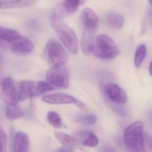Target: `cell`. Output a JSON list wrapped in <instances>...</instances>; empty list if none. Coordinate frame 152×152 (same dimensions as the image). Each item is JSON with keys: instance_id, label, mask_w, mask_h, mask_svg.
I'll return each mask as SVG.
<instances>
[{"instance_id": "obj_1", "label": "cell", "mask_w": 152, "mask_h": 152, "mask_svg": "<svg viewBox=\"0 0 152 152\" xmlns=\"http://www.w3.org/2000/svg\"><path fill=\"white\" fill-rule=\"evenodd\" d=\"M50 23L65 47L71 53L77 54L78 50V39L73 30L62 21L61 17L55 13H53L50 16Z\"/></svg>"}, {"instance_id": "obj_2", "label": "cell", "mask_w": 152, "mask_h": 152, "mask_svg": "<svg viewBox=\"0 0 152 152\" xmlns=\"http://www.w3.org/2000/svg\"><path fill=\"white\" fill-rule=\"evenodd\" d=\"M144 124L136 121L131 124L124 131V139L126 146L130 151L142 152L145 151Z\"/></svg>"}, {"instance_id": "obj_3", "label": "cell", "mask_w": 152, "mask_h": 152, "mask_svg": "<svg viewBox=\"0 0 152 152\" xmlns=\"http://www.w3.org/2000/svg\"><path fill=\"white\" fill-rule=\"evenodd\" d=\"M93 52L98 58L109 60L117 57L120 50L112 38L106 34H100L95 39Z\"/></svg>"}, {"instance_id": "obj_4", "label": "cell", "mask_w": 152, "mask_h": 152, "mask_svg": "<svg viewBox=\"0 0 152 152\" xmlns=\"http://www.w3.org/2000/svg\"><path fill=\"white\" fill-rule=\"evenodd\" d=\"M45 53L48 61L53 66L64 65L70 58L64 48L54 39L48 41Z\"/></svg>"}, {"instance_id": "obj_5", "label": "cell", "mask_w": 152, "mask_h": 152, "mask_svg": "<svg viewBox=\"0 0 152 152\" xmlns=\"http://www.w3.org/2000/svg\"><path fill=\"white\" fill-rule=\"evenodd\" d=\"M99 87L103 95L109 101L118 104H123L127 102V94L118 84L113 83H101Z\"/></svg>"}, {"instance_id": "obj_6", "label": "cell", "mask_w": 152, "mask_h": 152, "mask_svg": "<svg viewBox=\"0 0 152 152\" xmlns=\"http://www.w3.org/2000/svg\"><path fill=\"white\" fill-rule=\"evenodd\" d=\"M47 80L56 87L67 88L70 84L69 71L64 66H53L47 72Z\"/></svg>"}, {"instance_id": "obj_7", "label": "cell", "mask_w": 152, "mask_h": 152, "mask_svg": "<svg viewBox=\"0 0 152 152\" xmlns=\"http://www.w3.org/2000/svg\"><path fill=\"white\" fill-rule=\"evenodd\" d=\"M1 99L7 105L16 104L17 89L14 81L9 78L2 79L1 83Z\"/></svg>"}, {"instance_id": "obj_8", "label": "cell", "mask_w": 152, "mask_h": 152, "mask_svg": "<svg viewBox=\"0 0 152 152\" xmlns=\"http://www.w3.org/2000/svg\"><path fill=\"white\" fill-rule=\"evenodd\" d=\"M17 95L18 101L27 100L37 95L35 85L31 81H21L18 83L17 89Z\"/></svg>"}, {"instance_id": "obj_9", "label": "cell", "mask_w": 152, "mask_h": 152, "mask_svg": "<svg viewBox=\"0 0 152 152\" xmlns=\"http://www.w3.org/2000/svg\"><path fill=\"white\" fill-rule=\"evenodd\" d=\"M83 30L96 31L99 25V19L95 12L89 8L83 9L81 15Z\"/></svg>"}, {"instance_id": "obj_10", "label": "cell", "mask_w": 152, "mask_h": 152, "mask_svg": "<svg viewBox=\"0 0 152 152\" xmlns=\"http://www.w3.org/2000/svg\"><path fill=\"white\" fill-rule=\"evenodd\" d=\"M34 45L30 39L22 36L15 42L11 44L10 50L15 54L23 55L29 54L33 51Z\"/></svg>"}, {"instance_id": "obj_11", "label": "cell", "mask_w": 152, "mask_h": 152, "mask_svg": "<svg viewBox=\"0 0 152 152\" xmlns=\"http://www.w3.org/2000/svg\"><path fill=\"white\" fill-rule=\"evenodd\" d=\"M42 100L52 104H74L76 105L79 100L68 94L64 93H54L45 96Z\"/></svg>"}, {"instance_id": "obj_12", "label": "cell", "mask_w": 152, "mask_h": 152, "mask_svg": "<svg viewBox=\"0 0 152 152\" xmlns=\"http://www.w3.org/2000/svg\"><path fill=\"white\" fill-rule=\"evenodd\" d=\"M96 32L83 30L81 40L82 51L85 55H89L93 51L95 45V34Z\"/></svg>"}, {"instance_id": "obj_13", "label": "cell", "mask_w": 152, "mask_h": 152, "mask_svg": "<svg viewBox=\"0 0 152 152\" xmlns=\"http://www.w3.org/2000/svg\"><path fill=\"white\" fill-rule=\"evenodd\" d=\"M30 146V140L25 132H19L16 133L13 141V149L15 152H26Z\"/></svg>"}, {"instance_id": "obj_14", "label": "cell", "mask_w": 152, "mask_h": 152, "mask_svg": "<svg viewBox=\"0 0 152 152\" xmlns=\"http://www.w3.org/2000/svg\"><path fill=\"white\" fill-rule=\"evenodd\" d=\"M56 138L63 145L73 150L74 148H80V142L75 138L61 132L56 131L54 133Z\"/></svg>"}, {"instance_id": "obj_15", "label": "cell", "mask_w": 152, "mask_h": 152, "mask_svg": "<svg viewBox=\"0 0 152 152\" xmlns=\"http://www.w3.org/2000/svg\"><path fill=\"white\" fill-rule=\"evenodd\" d=\"M80 0H64L62 9L56 12L61 18L65 15H71L74 13L78 9Z\"/></svg>"}, {"instance_id": "obj_16", "label": "cell", "mask_w": 152, "mask_h": 152, "mask_svg": "<svg viewBox=\"0 0 152 152\" xmlns=\"http://www.w3.org/2000/svg\"><path fill=\"white\" fill-rule=\"evenodd\" d=\"M105 21L110 28L114 30H119L122 27L124 19L121 14L113 11L107 14Z\"/></svg>"}, {"instance_id": "obj_17", "label": "cell", "mask_w": 152, "mask_h": 152, "mask_svg": "<svg viewBox=\"0 0 152 152\" xmlns=\"http://www.w3.org/2000/svg\"><path fill=\"white\" fill-rule=\"evenodd\" d=\"M21 36L19 32L15 30L2 26L0 27V39L3 42L12 44L20 39Z\"/></svg>"}, {"instance_id": "obj_18", "label": "cell", "mask_w": 152, "mask_h": 152, "mask_svg": "<svg viewBox=\"0 0 152 152\" xmlns=\"http://www.w3.org/2000/svg\"><path fill=\"white\" fill-rule=\"evenodd\" d=\"M36 0H1V9L16 8L28 7L33 4Z\"/></svg>"}, {"instance_id": "obj_19", "label": "cell", "mask_w": 152, "mask_h": 152, "mask_svg": "<svg viewBox=\"0 0 152 152\" xmlns=\"http://www.w3.org/2000/svg\"><path fill=\"white\" fill-rule=\"evenodd\" d=\"M24 112L16 104L7 105L6 116L10 121H14L23 117Z\"/></svg>"}, {"instance_id": "obj_20", "label": "cell", "mask_w": 152, "mask_h": 152, "mask_svg": "<svg viewBox=\"0 0 152 152\" xmlns=\"http://www.w3.org/2000/svg\"><path fill=\"white\" fill-rule=\"evenodd\" d=\"M97 116L93 113L83 114L75 117L76 122L85 125H93L97 121Z\"/></svg>"}, {"instance_id": "obj_21", "label": "cell", "mask_w": 152, "mask_h": 152, "mask_svg": "<svg viewBox=\"0 0 152 152\" xmlns=\"http://www.w3.org/2000/svg\"><path fill=\"white\" fill-rule=\"evenodd\" d=\"M146 54V47L145 44L140 45L135 52L134 62L137 67L141 66Z\"/></svg>"}, {"instance_id": "obj_22", "label": "cell", "mask_w": 152, "mask_h": 152, "mask_svg": "<svg viewBox=\"0 0 152 152\" xmlns=\"http://www.w3.org/2000/svg\"><path fill=\"white\" fill-rule=\"evenodd\" d=\"M54 85L50 82L46 81L38 82L35 85L37 95H42L49 92L54 89Z\"/></svg>"}, {"instance_id": "obj_23", "label": "cell", "mask_w": 152, "mask_h": 152, "mask_svg": "<svg viewBox=\"0 0 152 152\" xmlns=\"http://www.w3.org/2000/svg\"><path fill=\"white\" fill-rule=\"evenodd\" d=\"M48 119L49 123L54 128L59 129L62 125V120L56 112L50 111L48 113Z\"/></svg>"}, {"instance_id": "obj_24", "label": "cell", "mask_w": 152, "mask_h": 152, "mask_svg": "<svg viewBox=\"0 0 152 152\" xmlns=\"http://www.w3.org/2000/svg\"><path fill=\"white\" fill-rule=\"evenodd\" d=\"M82 144L83 145L88 147H96L99 144L98 138L93 132H91Z\"/></svg>"}, {"instance_id": "obj_25", "label": "cell", "mask_w": 152, "mask_h": 152, "mask_svg": "<svg viewBox=\"0 0 152 152\" xmlns=\"http://www.w3.org/2000/svg\"><path fill=\"white\" fill-rule=\"evenodd\" d=\"M7 151V133L3 127L1 126V152H6Z\"/></svg>"}, {"instance_id": "obj_26", "label": "cell", "mask_w": 152, "mask_h": 152, "mask_svg": "<svg viewBox=\"0 0 152 152\" xmlns=\"http://www.w3.org/2000/svg\"><path fill=\"white\" fill-rule=\"evenodd\" d=\"M144 142L146 146L152 150V136L145 135L144 137Z\"/></svg>"}, {"instance_id": "obj_27", "label": "cell", "mask_w": 152, "mask_h": 152, "mask_svg": "<svg viewBox=\"0 0 152 152\" xmlns=\"http://www.w3.org/2000/svg\"><path fill=\"white\" fill-rule=\"evenodd\" d=\"M73 151V149L66 146L59 148L56 150V151H57V152H71V151Z\"/></svg>"}, {"instance_id": "obj_28", "label": "cell", "mask_w": 152, "mask_h": 152, "mask_svg": "<svg viewBox=\"0 0 152 152\" xmlns=\"http://www.w3.org/2000/svg\"><path fill=\"white\" fill-rule=\"evenodd\" d=\"M149 72L150 75H152V61L150 63V65H149Z\"/></svg>"}, {"instance_id": "obj_29", "label": "cell", "mask_w": 152, "mask_h": 152, "mask_svg": "<svg viewBox=\"0 0 152 152\" xmlns=\"http://www.w3.org/2000/svg\"><path fill=\"white\" fill-rule=\"evenodd\" d=\"M148 1H149V3H150L151 7H152V0H148Z\"/></svg>"}]
</instances>
